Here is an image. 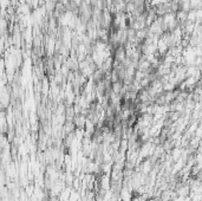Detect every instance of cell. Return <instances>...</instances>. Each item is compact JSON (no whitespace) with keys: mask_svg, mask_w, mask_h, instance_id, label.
<instances>
[{"mask_svg":"<svg viewBox=\"0 0 202 201\" xmlns=\"http://www.w3.org/2000/svg\"><path fill=\"white\" fill-rule=\"evenodd\" d=\"M189 192H190V186H180V189H177V194L180 196H183V198L188 195Z\"/></svg>","mask_w":202,"mask_h":201,"instance_id":"6da1fadb","label":"cell"}]
</instances>
